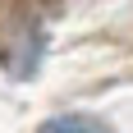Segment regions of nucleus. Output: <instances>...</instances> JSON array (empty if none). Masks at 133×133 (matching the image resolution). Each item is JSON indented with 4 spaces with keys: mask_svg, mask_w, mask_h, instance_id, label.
I'll return each mask as SVG.
<instances>
[{
    "mask_svg": "<svg viewBox=\"0 0 133 133\" xmlns=\"http://www.w3.org/2000/svg\"><path fill=\"white\" fill-rule=\"evenodd\" d=\"M41 133H115L110 124L92 119V115H60V119H46Z\"/></svg>",
    "mask_w": 133,
    "mask_h": 133,
    "instance_id": "1",
    "label": "nucleus"
}]
</instances>
